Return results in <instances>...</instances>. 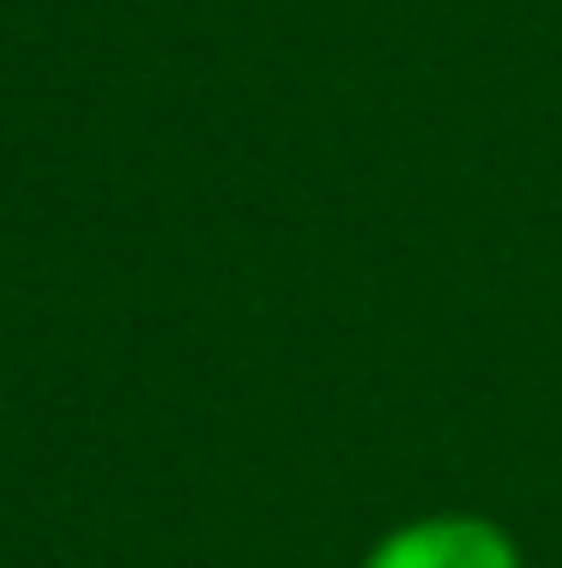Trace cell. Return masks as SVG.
<instances>
[{
	"instance_id": "cell-1",
	"label": "cell",
	"mask_w": 562,
	"mask_h": 568,
	"mask_svg": "<svg viewBox=\"0 0 562 568\" xmlns=\"http://www.w3.org/2000/svg\"><path fill=\"white\" fill-rule=\"evenodd\" d=\"M369 568H514V550L478 520H430L387 538Z\"/></svg>"
}]
</instances>
